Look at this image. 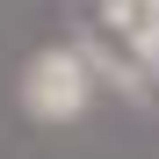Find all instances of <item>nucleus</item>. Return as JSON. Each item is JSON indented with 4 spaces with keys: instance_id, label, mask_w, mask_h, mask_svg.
<instances>
[{
    "instance_id": "obj_1",
    "label": "nucleus",
    "mask_w": 159,
    "mask_h": 159,
    "mask_svg": "<svg viewBox=\"0 0 159 159\" xmlns=\"http://www.w3.org/2000/svg\"><path fill=\"white\" fill-rule=\"evenodd\" d=\"M15 94H22L29 123H80L94 109V94H101V72H94V58L80 43H43V51L22 58Z\"/></svg>"
},
{
    "instance_id": "obj_2",
    "label": "nucleus",
    "mask_w": 159,
    "mask_h": 159,
    "mask_svg": "<svg viewBox=\"0 0 159 159\" xmlns=\"http://www.w3.org/2000/svg\"><path fill=\"white\" fill-rule=\"evenodd\" d=\"M72 43L94 58V72L109 80L116 94H130V101H145V94H152V80H159V58H152V51H138V43H130V36L116 29L109 15H87Z\"/></svg>"
},
{
    "instance_id": "obj_3",
    "label": "nucleus",
    "mask_w": 159,
    "mask_h": 159,
    "mask_svg": "<svg viewBox=\"0 0 159 159\" xmlns=\"http://www.w3.org/2000/svg\"><path fill=\"white\" fill-rule=\"evenodd\" d=\"M94 15H109L138 51H152V58H159V0H94Z\"/></svg>"
}]
</instances>
